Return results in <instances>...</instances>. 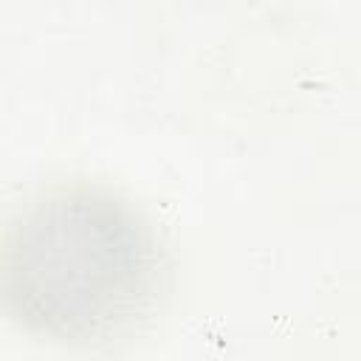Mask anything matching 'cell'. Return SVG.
I'll list each match as a JSON object with an SVG mask.
<instances>
[{"mask_svg": "<svg viewBox=\"0 0 361 361\" xmlns=\"http://www.w3.org/2000/svg\"><path fill=\"white\" fill-rule=\"evenodd\" d=\"M0 265L17 324L68 347L133 336L158 310L169 274L152 220L93 180L28 197L6 228Z\"/></svg>", "mask_w": 361, "mask_h": 361, "instance_id": "1", "label": "cell"}]
</instances>
